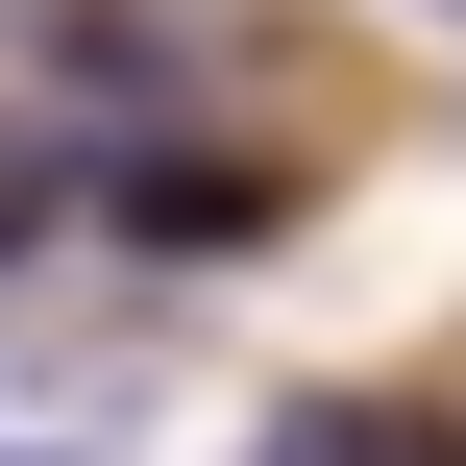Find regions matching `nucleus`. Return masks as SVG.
I'll return each mask as SVG.
<instances>
[{"label": "nucleus", "mask_w": 466, "mask_h": 466, "mask_svg": "<svg viewBox=\"0 0 466 466\" xmlns=\"http://www.w3.org/2000/svg\"><path fill=\"white\" fill-rule=\"evenodd\" d=\"M270 466H442V442H418V418H295Z\"/></svg>", "instance_id": "nucleus-1"}]
</instances>
